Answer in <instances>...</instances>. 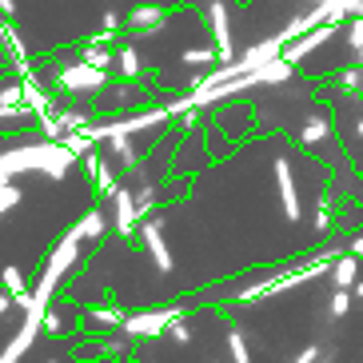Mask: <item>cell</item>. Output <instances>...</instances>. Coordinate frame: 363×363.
<instances>
[{
	"label": "cell",
	"instance_id": "cell-2",
	"mask_svg": "<svg viewBox=\"0 0 363 363\" xmlns=\"http://www.w3.org/2000/svg\"><path fill=\"white\" fill-rule=\"evenodd\" d=\"M124 24H128L132 33H156L164 24V9H156V4H140V9H132L128 16H124Z\"/></svg>",
	"mask_w": 363,
	"mask_h": 363
},
{
	"label": "cell",
	"instance_id": "cell-8",
	"mask_svg": "<svg viewBox=\"0 0 363 363\" xmlns=\"http://www.w3.org/2000/svg\"><path fill=\"white\" fill-rule=\"evenodd\" d=\"M320 136H328V120H311L308 128H303V140L311 144V140H320Z\"/></svg>",
	"mask_w": 363,
	"mask_h": 363
},
{
	"label": "cell",
	"instance_id": "cell-10",
	"mask_svg": "<svg viewBox=\"0 0 363 363\" xmlns=\"http://www.w3.org/2000/svg\"><path fill=\"white\" fill-rule=\"evenodd\" d=\"M120 24H124V21H120L116 12H104V28H108V33H116Z\"/></svg>",
	"mask_w": 363,
	"mask_h": 363
},
{
	"label": "cell",
	"instance_id": "cell-11",
	"mask_svg": "<svg viewBox=\"0 0 363 363\" xmlns=\"http://www.w3.org/2000/svg\"><path fill=\"white\" fill-rule=\"evenodd\" d=\"M12 12H16V4L12 0H0V16H12Z\"/></svg>",
	"mask_w": 363,
	"mask_h": 363
},
{
	"label": "cell",
	"instance_id": "cell-13",
	"mask_svg": "<svg viewBox=\"0 0 363 363\" xmlns=\"http://www.w3.org/2000/svg\"><path fill=\"white\" fill-rule=\"evenodd\" d=\"M359 52H363V48H359ZM359 65H363V56H359Z\"/></svg>",
	"mask_w": 363,
	"mask_h": 363
},
{
	"label": "cell",
	"instance_id": "cell-5",
	"mask_svg": "<svg viewBox=\"0 0 363 363\" xmlns=\"http://www.w3.org/2000/svg\"><path fill=\"white\" fill-rule=\"evenodd\" d=\"M340 88L343 92H363V68H347V72H340Z\"/></svg>",
	"mask_w": 363,
	"mask_h": 363
},
{
	"label": "cell",
	"instance_id": "cell-7",
	"mask_svg": "<svg viewBox=\"0 0 363 363\" xmlns=\"http://www.w3.org/2000/svg\"><path fill=\"white\" fill-rule=\"evenodd\" d=\"M216 56L220 52H212V48H188V52H184V65H212Z\"/></svg>",
	"mask_w": 363,
	"mask_h": 363
},
{
	"label": "cell",
	"instance_id": "cell-9",
	"mask_svg": "<svg viewBox=\"0 0 363 363\" xmlns=\"http://www.w3.org/2000/svg\"><path fill=\"white\" fill-rule=\"evenodd\" d=\"M352 48L355 52L363 48V16H355V24H352Z\"/></svg>",
	"mask_w": 363,
	"mask_h": 363
},
{
	"label": "cell",
	"instance_id": "cell-1",
	"mask_svg": "<svg viewBox=\"0 0 363 363\" xmlns=\"http://www.w3.org/2000/svg\"><path fill=\"white\" fill-rule=\"evenodd\" d=\"M60 88H68V92H96V88H108V72L80 60L76 68H68V72L60 76Z\"/></svg>",
	"mask_w": 363,
	"mask_h": 363
},
{
	"label": "cell",
	"instance_id": "cell-3",
	"mask_svg": "<svg viewBox=\"0 0 363 363\" xmlns=\"http://www.w3.org/2000/svg\"><path fill=\"white\" fill-rule=\"evenodd\" d=\"M212 33H216V52L220 56H232V33H228V9L220 0H212Z\"/></svg>",
	"mask_w": 363,
	"mask_h": 363
},
{
	"label": "cell",
	"instance_id": "cell-4",
	"mask_svg": "<svg viewBox=\"0 0 363 363\" xmlns=\"http://www.w3.org/2000/svg\"><path fill=\"white\" fill-rule=\"evenodd\" d=\"M80 60H84V65H92V68H104V72H108V65H112V52H104V48H96V44H92V48H84V52H80Z\"/></svg>",
	"mask_w": 363,
	"mask_h": 363
},
{
	"label": "cell",
	"instance_id": "cell-6",
	"mask_svg": "<svg viewBox=\"0 0 363 363\" xmlns=\"http://www.w3.org/2000/svg\"><path fill=\"white\" fill-rule=\"evenodd\" d=\"M120 72H124V76H140V52H136V48H124V52H120Z\"/></svg>",
	"mask_w": 363,
	"mask_h": 363
},
{
	"label": "cell",
	"instance_id": "cell-12",
	"mask_svg": "<svg viewBox=\"0 0 363 363\" xmlns=\"http://www.w3.org/2000/svg\"><path fill=\"white\" fill-rule=\"evenodd\" d=\"M4 28H9V24H4V21H0V33H4Z\"/></svg>",
	"mask_w": 363,
	"mask_h": 363
}]
</instances>
